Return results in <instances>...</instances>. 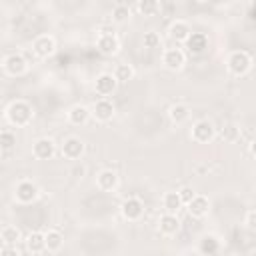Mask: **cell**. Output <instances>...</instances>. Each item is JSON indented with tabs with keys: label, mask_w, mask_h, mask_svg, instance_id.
<instances>
[{
	"label": "cell",
	"mask_w": 256,
	"mask_h": 256,
	"mask_svg": "<svg viewBox=\"0 0 256 256\" xmlns=\"http://www.w3.org/2000/svg\"><path fill=\"white\" fill-rule=\"evenodd\" d=\"M186 206H188L190 216H194V218H202V216H206L208 210H210V202H208V198H206V196H198V194H196Z\"/></svg>",
	"instance_id": "9"
},
{
	"label": "cell",
	"mask_w": 256,
	"mask_h": 256,
	"mask_svg": "<svg viewBox=\"0 0 256 256\" xmlns=\"http://www.w3.org/2000/svg\"><path fill=\"white\" fill-rule=\"evenodd\" d=\"M194 196H196V192H194L190 186H182V188L178 190V198H180V202H182V204H188Z\"/></svg>",
	"instance_id": "32"
},
{
	"label": "cell",
	"mask_w": 256,
	"mask_h": 256,
	"mask_svg": "<svg viewBox=\"0 0 256 256\" xmlns=\"http://www.w3.org/2000/svg\"><path fill=\"white\" fill-rule=\"evenodd\" d=\"M112 76L116 78V82H128V80H132L134 70H132V66H130V64H118Z\"/></svg>",
	"instance_id": "25"
},
{
	"label": "cell",
	"mask_w": 256,
	"mask_h": 256,
	"mask_svg": "<svg viewBox=\"0 0 256 256\" xmlns=\"http://www.w3.org/2000/svg\"><path fill=\"white\" fill-rule=\"evenodd\" d=\"M136 8H138L144 16H150V14H154L156 10H160V4H158V2H138Z\"/></svg>",
	"instance_id": "31"
},
{
	"label": "cell",
	"mask_w": 256,
	"mask_h": 256,
	"mask_svg": "<svg viewBox=\"0 0 256 256\" xmlns=\"http://www.w3.org/2000/svg\"><path fill=\"white\" fill-rule=\"evenodd\" d=\"M190 34H192L190 26H188L186 22H182V20H176V22L170 26V38H174L176 42H186Z\"/></svg>",
	"instance_id": "18"
},
{
	"label": "cell",
	"mask_w": 256,
	"mask_h": 256,
	"mask_svg": "<svg viewBox=\"0 0 256 256\" xmlns=\"http://www.w3.org/2000/svg\"><path fill=\"white\" fill-rule=\"evenodd\" d=\"M246 228L248 230H254L256 228V212L254 210H248L246 212Z\"/></svg>",
	"instance_id": "33"
},
{
	"label": "cell",
	"mask_w": 256,
	"mask_h": 256,
	"mask_svg": "<svg viewBox=\"0 0 256 256\" xmlns=\"http://www.w3.org/2000/svg\"><path fill=\"white\" fill-rule=\"evenodd\" d=\"M162 62H164V66L168 70H180L184 66V62H186V56H184V52L180 48H168L164 52V56H162Z\"/></svg>",
	"instance_id": "8"
},
{
	"label": "cell",
	"mask_w": 256,
	"mask_h": 256,
	"mask_svg": "<svg viewBox=\"0 0 256 256\" xmlns=\"http://www.w3.org/2000/svg\"><path fill=\"white\" fill-rule=\"evenodd\" d=\"M96 46H98V50H100L102 54H114V52L120 48V42H118V38H116L114 34H102V36L98 38Z\"/></svg>",
	"instance_id": "16"
},
{
	"label": "cell",
	"mask_w": 256,
	"mask_h": 256,
	"mask_svg": "<svg viewBox=\"0 0 256 256\" xmlns=\"http://www.w3.org/2000/svg\"><path fill=\"white\" fill-rule=\"evenodd\" d=\"M128 18H130V6H126V4H116V6L112 8V20H114V22L122 24V22H126Z\"/></svg>",
	"instance_id": "27"
},
{
	"label": "cell",
	"mask_w": 256,
	"mask_h": 256,
	"mask_svg": "<svg viewBox=\"0 0 256 256\" xmlns=\"http://www.w3.org/2000/svg\"><path fill=\"white\" fill-rule=\"evenodd\" d=\"M92 114H94L98 120L106 122V120H110V118L114 116V106H112V102H110V100L102 98V100H98V102L94 104V108H92Z\"/></svg>",
	"instance_id": "15"
},
{
	"label": "cell",
	"mask_w": 256,
	"mask_h": 256,
	"mask_svg": "<svg viewBox=\"0 0 256 256\" xmlns=\"http://www.w3.org/2000/svg\"><path fill=\"white\" fill-rule=\"evenodd\" d=\"M54 152H56V146H54V142L50 138H40V140L34 142V156L36 158L48 160V158L54 156Z\"/></svg>",
	"instance_id": "10"
},
{
	"label": "cell",
	"mask_w": 256,
	"mask_h": 256,
	"mask_svg": "<svg viewBox=\"0 0 256 256\" xmlns=\"http://www.w3.org/2000/svg\"><path fill=\"white\" fill-rule=\"evenodd\" d=\"M36 196H38V188H36V184L24 180V182H20V184L16 186V198H18L20 202L28 204V202L36 200Z\"/></svg>",
	"instance_id": "11"
},
{
	"label": "cell",
	"mask_w": 256,
	"mask_h": 256,
	"mask_svg": "<svg viewBox=\"0 0 256 256\" xmlns=\"http://www.w3.org/2000/svg\"><path fill=\"white\" fill-rule=\"evenodd\" d=\"M120 210H122V216L126 218V220H138L142 214H144V204L140 202V198H126L124 202H122V206H120Z\"/></svg>",
	"instance_id": "7"
},
{
	"label": "cell",
	"mask_w": 256,
	"mask_h": 256,
	"mask_svg": "<svg viewBox=\"0 0 256 256\" xmlns=\"http://www.w3.org/2000/svg\"><path fill=\"white\" fill-rule=\"evenodd\" d=\"M142 42H144V46H146V48H150V50L160 48V44H162V40H160V34H158V32H146Z\"/></svg>",
	"instance_id": "30"
},
{
	"label": "cell",
	"mask_w": 256,
	"mask_h": 256,
	"mask_svg": "<svg viewBox=\"0 0 256 256\" xmlns=\"http://www.w3.org/2000/svg\"><path fill=\"white\" fill-rule=\"evenodd\" d=\"M32 114H34L32 106L28 102H24V100L12 102L8 106V110H6V116H8L10 124H14V126H26L32 120Z\"/></svg>",
	"instance_id": "1"
},
{
	"label": "cell",
	"mask_w": 256,
	"mask_h": 256,
	"mask_svg": "<svg viewBox=\"0 0 256 256\" xmlns=\"http://www.w3.org/2000/svg\"><path fill=\"white\" fill-rule=\"evenodd\" d=\"M26 248L32 252V254H38L44 250V234L42 232H30L28 238H26Z\"/></svg>",
	"instance_id": "23"
},
{
	"label": "cell",
	"mask_w": 256,
	"mask_h": 256,
	"mask_svg": "<svg viewBox=\"0 0 256 256\" xmlns=\"http://www.w3.org/2000/svg\"><path fill=\"white\" fill-rule=\"evenodd\" d=\"M186 44H188L190 54H202V52L208 48V38H206V34H202V32H192V34L188 36Z\"/></svg>",
	"instance_id": "12"
},
{
	"label": "cell",
	"mask_w": 256,
	"mask_h": 256,
	"mask_svg": "<svg viewBox=\"0 0 256 256\" xmlns=\"http://www.w3.org/2000/svg\"><path fill=\"white\" fill-rule=\"evenodd\" d=\"M158 228H160V232L162 234H166V236H172V234H176L178 230H180V222H178V218L174 216V214H162L160 216V220H158Z\"/></svg>",
	"instance_id": "13"
},
{
	"label": "cell",
	"mask_w": 256,
	"mask_h": 256,
	"mask_svg": "<svg viewBox=\"0 0 256 256\" xmlns=\"http://www.w3.org/2000/svg\"><path fill=\"white\" fill-rule=\"evenodd\" d=\"M54 50H56V42H54V38L48 36V34H42V36H38V38L32 42V52H34L38 58H48Z\"/></svg>",
	"instance_id": "4"
},
{
	"label": "cell",
	"mask_w": 256,
	"mask_h": 256,
	"mask_svg": "<svg viewBox=\"0 0 256 256\" xmlns=\"http://www.w3.org/2000/svg\"><path fill=\"white\" fill-rule=\"evenodd\" d=\"M216 134V128L210 120H198L194 126H192V140H196L198 144H206L214 138Z\"/></svg>",
	"instance_id": "3"
},
{
	"label": "cell",
	"mask_w": 256,
	"mask_h": 256,
	"mask_svg": "<svg viewBox=\"0 0 256 256\" xmlns=\"http://www.w3.org/2000/svg\"><path fill=\"white\" fill-rule=\"evenodd\" d=\"M88 118H90V110L86 108V106H74V108H70V112H68V120L74 124V126H82V124H86L88 122Z\"/></svg>",
	"instance_id": "19"
},
{
	"label": "cell",
	"mask_w": 256,
	"mask_h": 256,
	"mask_svg": "<svg viewBox=\"0 0 256 256\" xmlns=\"http://www.w3.org/2000/svg\"><path fill=\"white\" fill-rule=\"evenodd\" d=\"M228 70L234 74V76H244L250 68H252V58L248 52L244 50H234L230 56H228Z\"/></svg>",
	"instance_id": "2"
},
{
	"label": "cell",
	"mask_w": 256,
	"mask_h": 256,
	"mask_svg": "<svg viewBox=\"0 0 256 256\" xmlns=\"http://www.w3.org/2000/svg\"><path fill=\"white\" fill-rule=\"evenodd\" d=\"M62 242H64V238H62V234L58 230H50V232L44 234V250H48V252L60 250Z\"/></svg>",
	"instance_id": "20"
},
{
	"label": "cell",
	"mask_w": 256,
	"mask_h": 256,
	"mask_svg": "<svg viewBox=\"0 0 256 256\" xmlns=\"http://www.w3.org/2000/svg\"><path fill=\"white\" fill-rule=\"evenodd\" d=\"M14 144H16V134H12L8 130L0 132V150H12Z\"/></svg>",
	"instance_id": "29"
},
{
	"label": "cell",
	"mask_w": 256,
	"mask_h": 256,
	"mask_svg": "<svg viewBox=\"0 0 256 256\" xmlns=\"http://www.w3.org/2000/svg\"><path fill=\"white\" fill-rule=\"evenodd\" d=\"M240 136V128L236 124H224L222 130H220V138L224 142H236Z\"/></svg>",
	"instance_id": "26"
},
{
	"label": "cell",
	"mask_w": 256,
	"mask_h": 256,
	"mask_svg": "<svg viewBox=\"0 0 256 256\" xmlns=\"http://www.w3.org/2000/svg\"><path fill=\"white\" fill-rule=\"evenodd\" d=\"M96 182H98V188L100 190H108L110 192V190H114L118 186V174L114 170H102L98 174Z\"/></svg>",
	"instance_id": "17"
},
{
	"label": "cell",
	"mask_w": 256,
	"mask_h": 256,
	"mask_svg": "<svg viewBox=\"0 0 256 256\" xmlns=\"http://www.w3.org/2000/svg\"><path fill=\"white\" fill-rule=\"evenodd\" d=\"M4 70L10 76H22L28 70V62L22 54H10L4 58Z\"/></svg>",
	"instance_id": "5"
},
{
	"label": "cell",
	"mask_w": 256,
	"mask_h": 256,
	"mask_svg": "<svg viewBox=\"0 0 256 256\" xmlns=\"http://www.w3.org/2000/svg\"><path fill=\"white\" fill-rule=\"evenodd\" d=\"M60 152H62V158H66V160H78L84 152V142L80 138H74V136L66 138Z\"/></svg>",
	"instance_id": "6"
},
{
	"label": "cell",
	"mask_w": 256,
	"mask_h": 256,
	"mask_svg": "<svg viewBox=\"0 0 256 256\" xmlns=\"http://www.w3.org/2000/svg\"><path fill=\"white\" fill-rule=\"evenodd\" d=\"M116 84L118 82H116V78L112 74H100L96 78V92L100 96H108V94H112L116 90Z\"/></svg>",
	"instance_id": "14"
},
{
	"label": "cell",
	"mask_w": 256,
	"mask_h": 256,
	"mask_svg": "<svg viewBox=\"0 0 256 256\" xmlns=\"http://www.w3.org/2000/svg\"><path fill=\"white\" fill-rule=\"evenodd\" d=\"M0 240H2L4 246H12L14 248L18 244V240H20V230L16 226H4L2 232H0Z\"/></svg>",
	"instance_id": "22"
},
{
	"label": "cell",
	"mask_w": 256,
	"mask_h": 256,
	"mask_svg": "<svg viewBox=\"0 0 256 256\" xmlns=\"http://www.w3.org/2000/svg\"><path fill=\"white\" fill-rule=\"evenodd\" d=\"M168 116H170V120H172L174 124H184V122L190 118V108H188L186 104H174V106L170 108Z\"/></svg>",
	"instance_id": "21"
},
{
	"label": "cell",
	"mask_w": 256,
	"mask_h": 256,
	"mask_svg": "<svg viewBox=\"0 0 256 256\" xmlns=\"http://www.w3.org/2000/svg\"><path fill=\"white\" fill-rule=\"evenodd\" d=\"M0 256H20V254H18L16 248H12V246H4V248L0 250Z\"/></svg>",
	"instance_id": "34"
},
{
	"label": "cell",
	"mask_w": 256,
	"mask_h": 256,
	"mask_svg": "<svg viewBox=\"0 0 256 256\" xmlns=\"http://www.w3.org/2000/svg\"><path fill=\"white\" fill-rule=\"evenodd\" d=\"M200 250H202V254H208V256L214 254L218 250V240L214 236H204L200 242Z\"/></svg>",
	"instance_id": "28"
},
{
	"label": "cell",
	"mask_w": 256,
	"mask_h": 256,
	"mask_svg": "<svg viewBox=\"0 0 256 256\" xmlns=\"http://www.w3.org/2000/svg\"><path fill=\"white\" fill-rule=\"evenodd\" d=\"M162 204H164V208H166L168 214H174V212L182 206V202H180V198H178V192H168V194H164Z\"/></svg>",
	"instance_id": "24"
}]
</instances>
